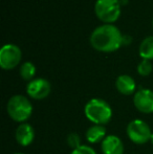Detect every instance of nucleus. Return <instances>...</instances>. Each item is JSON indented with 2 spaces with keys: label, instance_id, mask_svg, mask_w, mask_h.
Wrapping results in <instances>:
<instances>
[{
  "label": "nucleus",
  "instance_id": "1",
  "mask_svg": "<svg viewBox=\"0 0 153 154\" xmlns=\"http://www.w3.org/2000/svg\"><path fill=\"white\" fill-rule=\"evenodd\" d=\"M89 42L96 51L113 53L123 45V35L115 25L103 24L91 32Z\"/></svg>",
  "mask_w": 153,
  "mask_h": 154
},
{
  "label": "nucleus",
  "instance_id": "2",
  "mask_svg": "<svg viewBox=\"0 0 153 154\" xmlns=\"http://www.w3.org/2000/svg\"><path fill=\"white\" fill-rule=\"evenodd\" d=\"M84 113L90 122L96 125H105L112 118V109L106 101L102 99H91L84 108Z\"/></svg>",
  "mask_w": 153,
  "mask_h": 154
},
{
  "label": "nucleus",
  "instance_id": "3",
  "mask_svg": "<svg viewBox=\"0 0 153 154\" xmlns=\"http://www.w3.org/2000/svg\"><path fill=\"white\" fill-rule=\"evenodd\" d=\"M6 110L10 118L15 122L24 123L33 113V105L27 97L22 94L13 95L8 102Z\"/></svg>",
  "mask_w": 153,
  "mask_h": 154
},
{
  "label": "nucleus",
  "instance_id": "4",
  "mask_svg": "<svg viewBox=\"0 0 153 154\" xmlns=\"http://www.w3.org/2000/svg\"><path fill=\"white\" fill-rule=\"evenodd\" d=\"M121 5V0H96L94 13L99 20L105 24H111L120 18Z\"/></svg>",
  "mask_w": 153,
  "mask_h": 154
},
{
  "label": "nucleus",
  "instance_id": "5",
  "mask_svg": "<svg viewBox=\"0 0 153 154\" xmlns=\"http://www.w3.org/2000/svg\"><path fill=\"white\" fill-rule=\"evenodd\" d=\"M127 135L131 142L137 145H143L151 138V129L149 125L142 120H133L128 124Z\"/></svg>",
  "mask_w": 153,
  "mask_h": 154
},
{
  "label": "nucleus",
  "instance_id": "6",
  "mask_svg": "<svg viewBox=\"0 0 153 154\" xmlns=\"http://www.w3.org/2000/svg\"><path fill=\"white\" fill-rule=\"evenodd\" d=\"M21 58V49L15 44H5L0 49V66L4 70H11L17 67Z\"/></svg>",
  "mask_w": 153,
  "mask_h": 154
},
{
  "label": "nucleus",
  "instance_id": "7",
  "mask_svg": "<svg viewBox=\"0 0 153 154\" xmlns=\"http://www.w3.org/2000/svg\"><path fill=\"white\" fill-rule=\"evenodd\" d=\"M51 86L46 79L38 78L31 81L26 86V92L32 99L43 100L47 97L50 93Z\"/></svg>",
  "mask_w": 153,
  "mask_h": 154
},
{
  "label": "nucleus",
  "instance_id": "8",
  "mask_svg": "<svg viewBox=\"0 0 153 154\" xmlns=\"http://www.w3.org/2000/svg\"><path fill=\"white\" fill-rule=\"evenodd\" d=\"M133 103L139 111L143 113L153 112V91L150 89H141L135 92L133 97Z\"/></svg>",
  "mask_w": 153,
  "mask_h": 154
},
{
  "label": "nucleus",
  "instance_id": "9",
  "mask_svg": "<svg viewBox=\"0 0 153 154\" xmlns=\"http://www.w3.org/2000/svg\"><path fill=\"white\" fill-rule=\"evenodd\" d=\"M103 154H124V144L116 135H107L101 143Z\"/></svg>",
  "mask_w": 153,
  "mask_h": 154
},
{
  "label": "nucleus",
  "instance_id": "10",
  "mask_svg": "<svg viewBox=\"0 0 153 154\" xmlns=\"http://www.w3.org/2000/svg\"><path fill=\"white\" fill-rule=\"evenodd\" d=\"M15 137L19 145L27 147L34 142L35 138V130L29 124L22 123L15 132Z\"/></svg>",
  "mask_w": 153,
  "mask_h": 154
},
{
  "label": "nucleus",
  "instance_id": "11",
  "mask_svg": "<svg viewBox=\"0 0 153 154\" xmlns=\"http://www.w3.org/2000/svg\"><path fill=\"white\" fill-rule=\"evenodd\" d=\"M115 87L118 91L124 95H130L134 93L136 84L132 77L128 75H121L115 81Z\"/></svg>",
  "mask_w": 153,
  "mask_h": 154
},
{
  "label": "nucleus",
  "instance_id": "12",
  "mask_svg": "<svg viewBox=\"0 0 153 154\" xmlns=\"http://www.w3.org/2000/svg\"><path fill=\"white\" fill-rule=\"evenodd\" d=\"M106 128L102 125H94L88 128L86 131V140L90 144H98L102 143L106 137Z\"/></svg>",
  "mask_w": 153,
  "mask_h": 154
},
{
  "label": "nucleus",
  "instance_id": "13",
  "mask_svg": "<svg viewBox=\"0 0 153 154\" xmlns=\"http://www.w3.org/2000/svg\"><path fill=\"white\" fill-rule=\"evenodd\" d=\"M139 54L143 60H153V36L145 38L139 47Z\"/></svg>",
  "mask_w": 153,
  "mask_h": 154
},
{
  "label": "nucleus",
  "instance_id": "14",
  "mask_svg": "<svg viewBox=\"0 0 153 154\" xmlns=\"http://www.w3.org/2000/svg\"><path fill=\"white\" fill-rule=\"evenodd\" d=\"M36 75V67L32 62H24L20 67V75L24 81H33Z\"/></svg>",
  "mask_w": 153,
  "mask_h": 154
},
{
  "label": "nucleus",
  "instance_id": "15",
  "mask_svg": "<svg viewBox=\"0 0 153 154\" xmlns=\"http://www.w3.org/2000/svg\"><path fill=\"white\" fill-rule=\"evenodd\" d=\"M152 63L149 60H142L139 64L137 65V72H139V75H143V77L149 75L152 72Z\"/></svg>",
  "mask_w": 153,
  "mask_h": 154
},
{
  "label": "nucleus",
  "instance_id": "16",
  "mask_svg": "<svg viewBox=\"0 0 153 154\" xmlns=\"http://www.w3.org/2000/svg\"><path fill=\"white\" fill-rule=\"evenodd\" d=\"M67 144L70 148H72V150H74V149L79 148L80 146H82L81 145V137H80L79 134L70 133L69 135L67 136Z\"/></svg>",
  "mask_w": 153,
  "mask_h": 154
},
{
  "label": "nucleus",
  "instance_id": "17",
  "mask_svg": "<svg viewBox=\"0 0 153 154\" xmlns=\"http://www.w3.org/2000/svg\"><path fill=\"white\" fill-rule=\"evenodd\" d=\"M70 154H96V153L91 147L86 146V145H82L79 148L74 149Z\"/></svg>",
  "mask_w": 153,
  "mask_h": 154
},
{
  "label": "nucleus",
  "instance_id": "18",
  "mask_svg": "<svg viewBox=\"0 0 153 154\" xmlns=\"http://www.w3.org/2000/svg\"><path fill=\"white\" fill-rule=\"evenodd\" d=\"M150 140H151V143H152V145H153V133H152V135H151V138H150Z\"/></svg>",
  "mask_w": 153,
  "mask_h": 154
},
{
  "label": "nucleus",
  "instance_id": "19",
  "mask_svg": "<svg viewBox=\"0 0 153 154\" xmlns=\"http://www.w3.org/2000/svg\"><path fill=\"white\" fill-rule=\"evenodd\" d=\"M15 154H24V153H15Z\"/></svg>",
  "mask_w": 153,
  "mask_h": 154
},
{
  "label": "nucleus",
  "instance_id": "20",
  "mask_svg": "<svg viewBox=\"0 0 153 154\" xmlns=\"http://www.w3.org/2000/svg\"><path fill=\"white\" fill-rule=\"evenodd\" d=\"M152 27H153V19H152Z\"/></svg>",
  "mask_w": 153,
  "mask_h": 154
}]
</instances>
